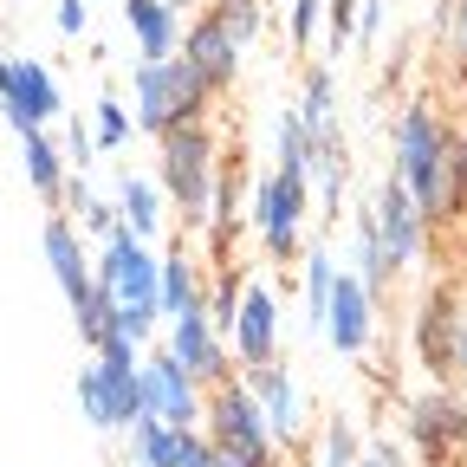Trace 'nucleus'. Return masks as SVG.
<instances>
[{"mask_svg":"<svg viewBox=\"0 0 467 467\" xmlns=\"http://www.w3.org/2000/svg\"><path fill=\"white\" fill-rule=\"evenodd\" d=\"M306 182L318 189V202L337 214V202L350 195V150H344V137H337V124L331 130H306Z\"/></svg>","mask_w":467,"mask_h":467,"instance_id":"nucleus-17","label":"nucleus"},{"mask_svg":"<svg viewBox=\"0 0 467 467\" xmlns=\"http://www.w3.org/2000/svg\"><path fill=\"white\" fill-rule=\"evenodd\" d=\"M227 337H234V358H241L247 370L279 364V306H273L266 285H247V292H241V312H234Z\"/></svg>","mask_w":467,"mask_h":467,"instance_id":"nucleus-13","label":"nucleus"},{"mask_svg":"<svg viewBox=\"0 0 467 467\" xmlns=\"http://www.w3.org/2000/svg\"><path fill=\"white\" fill-rule=\"evenodd\" d=\"M208 98H214V91L182 66V58H162V66H137V130L162 143V137H175V130L202 124Z\"/></svg>","mask_w":467,"mask_h":467,"instance_id":"nucleus-2","label":"nucleus"},{"mask_svg":"<svg viewBox=\"0 0 467 467\" xmlns=\"http://www.w3.org/2000/svg\"><path fill=\"white\" fill-rule=\"evenodd\" d=\"M454 292H435V299L422 306V325H416V350H422V364H429V377L448 389V325H454Z\"/></svg>","mask_w":467,"mask_h":467,"instance_id":"nucleus-22","label":"nucleus"},{"mask_svg":"<svg viewBox=\"0 0 467 467\" xmlns=\"http://www.w3.org/2000/svg\"><path fill=\"white\" fill-rule=\"evenodd\" d=\"M370 214H377V234H383V266L402 273V266H416L429 254V221L416 214V202L402 195L396 175H383L377 195H370Z\"/></svg>","mask_w":467,"mask_h":467,"instance_id":"nucleus-8","label":"nucleus"},{"mask_svg":"<svg viewBox=\"0 0 467 467\" xmlns=\"http://www.w3.org/2000/svg\"><path fill=\"white\" fill-rule=\"evenodd\" d=\"M383 26V0H358V46H370Z\"/></svg>","mask_w":467,"mask_h":467,"instance_id":"nucleus-35","label":"nucleus"},{"mask_svg":"<svg viewBox=\"0 0 467 467\" xmlns=\"http://www.w3.org/2000/svg\"><path fill=\"white\" fill-rule=\"evenodd\" d=\"M78 214H85V234H98V241H110V234H117V202H98V195H91Z\"/></svg>","mask_w":467,"mask_h":467,"instance_id":"nucleus-33","label":"nucleus"},{"mask_svg":"<svg viewBox=\"0 0 467 467\" xmlns=\"http://www.w3.org/2000/svg\"><path fill=\"white\" fill-rule=\"evenodd\" d=\"M396 182L416 202L422 221H454L467 208V182H461V150H454V124L435 110V98H416L396 117Z\"/></svg>","mask_w":467,"mask_h":467,"instance_id":"nucleus-1","label":"nucleus"},{"mask_svg":"<svg viewBox=\"0 0 467 467\" xmlns=\"http://www.w3.org/2000/svg\"><path fill=\"white\" fill-rule=\"evenodd\" d=\"M454 150H461V182H467V124H454Z\"/></svg>","mask_w":467,"mask_h":467,"instance_id":"nucleus-39","label":"nucleus"},{"mask_svg":"<svg viewBox=\"0 0 467 467\" xmlns=\"http://www.w3.org/2000/svg\"><path fill=\"white\" fill-rule=\"evenodd\" d=\"M306 169H273L254 182V227H260V241L273 260H292L299 254V214H306Z\"/></svg>","mask_w":467,"mask_h":467,"instance_id":"nucleus-5","label":"nucleus"},{"mask_svg":"<svg viewBox=\"0 0 467 467\" xmlns=\"http://www.w3.org/2000/svg\"><path fill=\"white\" fill-rule=\"evenodd\" d=\"M66 156H72V162H78V175H85V169H91V156H98V143H91V137H85V124H78V130H66Z\"/></svg>","mask_w":467,"mask_h":467,"instance_id":"nucleus-36","label":"nucleus"},{"mask_svg":"<svg viewBox=\"0 0 467 467\" xmlns=\"http://www.w3.org/2000/svg\"><path fill=\"white\" fill-rule=\"evenodd\" d=\"M214 467H273V454L260 461V454H227V448H214Z\"/></svg>","mask_w":467,"mask_h":467,"instance_id":"nucleus-38","label":"nucleus"},{"mask_svg":"<svg viewBox=\"0 0 467 467\" xmlns=\"http://www.w3.org/2000/svg\"><path fill=\"white\" fill-rule=\"evenodd\" d=\"M137 344L124 337H104L98 344V364L78 377V409L91 416V429H130L143 416V383H137Z\"/></svg>","mask_w":467,"mask_h":467,"instance_id":"nucleus-3","label":"nucleus"},{"mask_svg":"<svg viewBox=\"0 0 467 467\" xmlns=\"http://www.w3.org/2000/svg\"><path fill=\"white\" fill-rule=\"evenodd\" d=\"M85 26H91V0H58V33L78 39Z\"/></svg>","mask_w":467,"mask_h":467,"instance_id":"nucleus-34","label":"nucleus"},{"mask_svg":"<svg viewBox=\"0 0 467 467\" xmlns=\"http://www.w3.org/2000/svg\"><path fill=\"white\" fill-rule=\"evenodd\" d=\"M318 20H325V0H292V46H312L318 39Z\"/></svg>","mask_w":467,"mask_h":467,"instance_id":"nucleus-30","label":"nucleus"},{"mask_svg":"<svg viewBox=\"0 0 467 467\" xmlns=\"http://www.w3.org/2000/svg\"><path fill=\"white\" fill-rule=\"evenodd\" d=\"M169 358L182 364L195 383H227L234 364H227V337L208 325V312H189V318H169Z\"/></svg>","mask_w":467,"mask_h":467,"instance_id":"nucleus-11","label":"nucleus"},{"mask_svg":"<svg viewBox=\"0 0 467 467\" xmlns=\"http://www.w3.org/2000/svg\"><path fill=\"white\" fill-rule=\"evenodd\" d=\"M117 227L130 234V241H150V234H162V195L156 182H143V175H117Z\"/></svg>","mask_w":467,"mask_h":467,"instance_id":"nucleus-20","label":"nucleus"},{"mask_svg":"<svg viewBox=\"0 0 467 467\" xmlns=\"http://www.w3.org/2000/svg\"><path fill=\"white\" fill-rule=\"evenodd\" d=\"M137 383H143V416L169 422V429H195L202 422V383L169 358V350H150L137 364Z\"/></svg>","mask_w":467,"mask_h":467,"instance_id":"nucleus-7","label":"nucleus"},{"mask_svg":"<svg viewBox=\"0 0 467 467\" xmlns=\"http://www.w3.org/2000/svg\"><path fill=\"white\" fill-rule=\"evenodd\" d=\"M0 110H7L14 130H46L58 110H66V98H58L52 72L39 66V58H7V91H0Z\"/></svg>","mask_w":467,"mask_h":467,"instance_id":"nucleus-9","label":"nucleus"},{"mask_svg":"<svg viewBox=\"0 0 467 467\" xmlns=\"http://www.w3.org/2000/svg\"><path fill=\"white\" fill-rule=\"evenodd\" d=\"M325 46H331V58L358 46V0H325Z\"/></svg>","mask_w":467,"mask_h":467,"instance_id":"nucleus-28","label":"nucleus"},{"mask_svg":"<svg viewBox=\"0 0 467 467\" xmlns=\"http://www.w3.org/2000/svg\"><path fill=\"white\" fill-rule=\"evenodd\" d=\"M299 124H306V130H331V124H337V72H331V66H312V72H306Z\"/></svg>","mask_w":467,"mask_h":467,"instance_id":"nucleus-23","label":"nucleus"},{"mask_svg":"<svg viewBox=\"0 0 467 467\" xmlns=\"http://www.w3.org/2000/svg\"><path fill=\"white\" fill-rule=\"evenodd\" d=\"M130 441H137V461H143V467H175L182 429H169V422H156V416H137V422H130Z\"/></svg>","mask_w":467,"mask_h":467,"instance_id":"nucleus-24","label":"nucleus"},{"mask_svg":"<svg viewBox=\"0 0 467 467\" xmlns=\"http://www.w3.org/2000/svg\"><path fill=\"white\" fill-rule=\"evenodd\" d=\"M467 377V306H454V325H448V383Z\"/></svg>","mask_w":467,"mask_h":467,"instance_id":"nucleus-31","label":"nucleus"},{"mask_svg":"<svg viewBox=\"0 0 467 467\" xmlns=\"http://www.w3.org/2000/svg\"><path fill=\"white\" fill-rule=\"evenodd\" d=\"M124 14H130L143 66H162V58L182 52V14H175V0H124Z\"/></svg>","mask_w":467,"mask_h":467,"instance_id":"nucleus-18","label":"nucleus"},{"mask_svg":"<svg viewBox=\"0 0 467 467\" xmlns=\"http://www.w3.org/2000/svg\"><path fill=\"white\" fill-rule=\"evenodd\" d=\"M39 254H46L52 279L66 285V306H72V312L98 299V279H91L85 247H78V227H72V214H46V227H39Z\"/></svg>","mask_w":467,"mask_h":467,"instance_id":"nucleus-12","label":"nucleus"},{"mask_svg":"<svg viewBox=\"0 0 467 467\" xmlns=\"http://www.w3.org/2000/svg\"><path fill=\"white\" fill-rule=\"evenodd\" d=\"M285 7H292V0H285Z\"/></svg>","mask_w":467,"mask_h":467,"instance_id":"nucleus-40","label":"nucleus"},{"mask_svg":"<svg viewBox=\"0 0 467 467\" xmlns=\"http://www.w3.org/2000/svg\"><path fill=\"white\" fill-rule=\"evenodd\" d=\"M189 312H208V299H202L195 260L182 247H169L156 260V318H189Z\"/></svg>","mask_w":467,"mask_h":467,"instance_id":"nucleus-19","label":"nucleus"},{"mask_svg":"<svg viewBox=\"0 0 467 467\" xmlns=\"http://www.w3.org/2000/svg\"><path fill=\"white\" fill-rule=\"evenodd\" d=\"M91 143L98 150H130V137H137V124H130V110L117 104V98H98V117H91Z\"/></svg>","mask_w":467,"mask_h":467,"instance_id":"nucleus-26","label":"nucleus"},{"mask_svg":"<svg viewBox=\"0 0 467 467\" xmlns=\"http://www.w3.org/2000/svg\"><path fill=\"white\" fill-rule=\"evenodd\" d=\"M214 175H221V143H214L208 124H189V130L162 137V195L182 208L189 227H208Z\"/></svg>","mask_w":467,"mask_h":467,"instance_id":"nucleus-4","label":"nucleus"},{"mask_svg":"<svg viewBox=\"0 0 467 467\" xmlns=\"http://www.w3.org/2000/svg\"><path fill=\"white\" fill-rule=\"evenodd\" d=\"M370 331H377V299H370L350 273H337V279H331V306H325V337H331V350L358 358V350L370 344Z\"/></svg>","mask_w":467,"mask_h":467,"instance_id":"nucleus-15","label":"nucleus"},{"mask_svg":"<svg viewBox=\"0 0 467 467\" xmlns=\"http://www.w3.org/2000/svg\"><path fill=\"white\" fill-rule=\"evenodd\" d=\"M202 416H208V441L214 448H227V454H273V435H266V416L254 409V396H247V383L241 377H227V383H214V396L202 402Z\"/></svg>","mask_w":467,"mask_h":467,"instance_id":"nucleus-6","label":"nucleus"},{"mask_svg":"<svg viewBox=\"0 0 467 467\" xmlns=\"http://www.w3.org/2000/svg\"><path fill=\"white\" fill-rule=\"evenodd\" d=\"M409 441H416L429 461H448L461 441H467V409H461V396L454 389H422L416 402H409Z\"/></svg>","mask_w":467,"mask_h":467,"instance_id":"nucleus-10","label":"nucleus"},{"mask_svg":"<svg viewBox=\"0 0 467 467\" xmlns=\"http://www.w3.org/2000/svg\"><path fill=\"white\" fill-rule=\"evenodd\" d=\"M20 156H26V182L39 202H52L58 214V189H66V150H58L46 130H20Z\"/></svg>","mask_w":467,"mask_h":467,"instance_id":"nucleus-21","label":"nucleus"},{"mask_svg":"<svg viewBox=\"0 0 467 467\" xmlns=\"http://www.w3.org/2000/svg\"><path fill=\"white\" fill-rule=\"evenodd\" d=\"M358 454H364L358 429H350L344 416H331V429H325V467H358Z\"/></svg>","mask_w":467,"mask_h":467,"instance_id":"nucleus-29","label":"nucleus"},{"mask_svg":"<svg viewBox=\"0 0 467 467\" xmlns=\"http://www.w3.org/2000/svg\"><path fill=\"white\" fill-rule=\"evenodd\" d=\"M247 396H254V409L266 416V435H273V448L285 441H299V422H306V402H299V383H292V370L285 364H260V370H247Z\"/></svg>","mask_w":467,"mask_h":467,"instance_id":"nucleus-14","label":"nucleus"},{"mask_svg":"<svg viewBox=\"0 0 467 467\" xmlns=\"http://www.w3.org/2000/svg\"><path fill=\"white\" fill-rule=\"evenodd\" d=\"M331 279H337V266H331V254L325 247H306V318L325 331V306H331Z\"/></svg>","mask_w":467,"mask_h":467,"instance_id":"nucleus-25","label":"nucleus"},{"mask_svg":"<svg viewBox=\"0 0 467 467\" xmlns=\"http://www.w3.org/2000/svg\"><path fill=\"white\" fill-rule=\"evenodd\" d=\"M441 52H448L454 85H467V0H448V14H441Z\"/></svg>","mask_w":467,"mask_h":467,"instance_id":"nucleus-27","label":"nucleus"},{"mask_svg":"<svg viewBox=\"0 0 467 467\" xmlns=\"http://www.w3.org/2000/svg\"><path fill=\"white\" fill-rule=\"evenodd\" d=\"M175 467H214V441H208V435H195V429H182V448H175Z\"/></svg>","mask_w":467,"mask_h":467,"instance_id":"nucleus-32","label":"nucleus"},{"mask_svg":"<svg viewBox=\"0 0 467 467\" xmlns=\"http://www.w3.org/2000/svg\"><path fill=\"white\" fill-rule=\"evenodd\" d=\"M182 66L208 85V91H234V78H241V46H234L214 20H195L189 33H182Z\"/></svg>","mask_w":467,"mask_h":467,"instance_id":"nucleus-16","label":"nucleus"},{"mask_svg":"<svg viewBox=\"0 0 467 467\" xmlns=\"http://www.w3.org/2000/svg\"><path fill=\"white\" fill-rule=\"evenodd\" d=\"M364 467H402V454L389 448V441H364V454H358Z\"/></svg>","mask_w":467,"mask_h":467,"instance_id":"nucleus-37","label":"nucleus"}]
</instances>
